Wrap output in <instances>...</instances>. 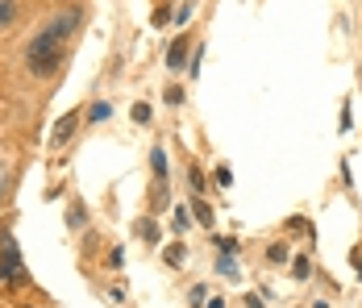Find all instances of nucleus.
Listing matches in <instances>:
<instances>
[{"label":"nucleus","mask_w":362,"mask_h":308,"mask_svg":"<svg viewBox=\"0 0 362 308\" xmlns=\"http://www.w3.org/2000/svg\"><path fill=\"white\" fill-rule=\"evenodd\" d=\"M80 25V8H67L63 17H55L34 42H29V50H25V67L34 71V76H55L59 71V63H63V42H67V34Z\"/></svg>","instance_id":"1"},{"label":"nucleus","mask_w":362,"mask_h":308,"mask_svg":"<svg viewBox=\"0 0 362 308\" xmlns=\"http://www.w3.org/2000/svg\"><path fill=\"white\" fill-rule=\"evenodd\" d=\"M25 279V267H21V250H17V237H0V288H17Z\"/></svg>","instance_id":"2"},{"label":"nucleus","mask_w":362,"mask_h":308,"mask_svg":"<svg viewBox=\"0 0 362 308\" xmlns=\"http://www.w3.org/2000/svg\"><path fill=\"white\" fill-rule=\"evenodd\" d=\"M75 125H80V113H67V117H63V121L55 125V142L63 146V142H67V138L75 134Z\"/></svg>","instance_id":"3"},{"label":"nucleus","mask_w":362,"mask_h":308,"mask_svg":"<svg viewBox=\"0 0 362 308\" xmlns=\"http://www.w3.org/2000/svg\"><path fill=\"white\" fill-rule=\"evenodd\" d=\"M183 59H187V38H175L167 50V67H183Z\"/></svg>","instance_id":"4"},{"label":"nucleus","mask_w":362,"mask_h":308,"mask_svg":"<svg viewBox=\"0 0 362 308\" xmlns=\"http://www.w3.org/2000/svg\"><path fill=\"white\" fill-rule=\"evenodd\" d=\"M17 17V0H0V29Z\"/></svg>","instance_id":"5"},{"label":"nucleus","mask_w":362,"mask_h":308,"mask_svg":"<svg viewBox=\"0 0 362 308\" xmlns=\"http://www.w3.org/2000/svg\"><path fill=\"white\" fill-rule=\"evenodd\" d=\"M150 162H154V171H159V179H167V154H163V146H154V154H150Z\"/></svg>","instance_id":"6"},{"label":"nucleus","mask_w":362,"mask_h":308,"mask_svg":"<svg viewBox=\"0 0 362 308\" xmlns=\"http://www.w3.org/2000/svg\"><path fill=\"white\" fill-rule=\"evenodd\" d=\"M138 233H142L146 241H154V237H159V225H154V221L146 217V221H138Z\"/></svg>","instance_id":"7"},{"label":"nucleus","mask_w":362,"mask_h":308,"mask_svg":"<svg viewBox=\"0 0 362 308\" xmlns=\"http://www.w3.org/2000/svg\"><path fill=\"white\" fill-rule=\"evenodd\" d=\"M196 221H200V225H212V209L200 204V200H196Z\"/></svg>","instance_id":"8"},{"label":"nucleus","mask_w":362,"mask_h":308,"mask_svg":"<svg viewBox=\"0 0 362 308\" xmlns=\"http://www.w3.org/2000/svg\"><path fill=\"white\" fill-rule=\"evenodd\" d=\"M217 271H221V275H229V279H233V275H238V262H233V258H229V254H225V258H221V262H217Z\"/></svg>","instance_id":"9"},{"label":"nucleus","mask_w":362,"mask_h":308,"mask_svg":"<svg viewBox=\"0 0 362 308\" xmlns=\"http://www.w3.org/2000/svg\"><path fill=\"white\" fill-rule=\"evenodd\" d=\"M163 258H167L171 267H180V262H183V246H167V254H163Z\"/></svg>","instance_id":"10"},{"label":"nucleus","mask_w":362,"mask_h":308,"mask_svg":"<svg viewBox=\"0 0 362 308\" xmlns=\"http://www.w3.org/2000/svg\"><path fill=\"white\" fill-rule=\"evenodd\" d=\"M291 271H296V279H308V258H296Z\"/></svg>","instance_id":"11"},{"label":"nucleus","mask_w":362,"mask_h":308,"mask_svg":"<svg viewBox=\"0 0 362 308\" xmlns=\"http://www.w3.org/2000/svg\"><path fill=\"white\" fill-rule=\"evenodd\" d=\"M187 183H191V192H200V188H204V175H200V171L191 167V175H187Z\"/></svg>","instance_id":"12"},{"label":"nucleus","mask_w":362,"mask_h":308,"mask_svg":"<svg viewBox=\"0 0 362 308\" xmlns=\"http://www.w3.org/2000/svg\"><path fill=\"white\" fill-rule=\"evenodd\" d=\"M108 117V104H92V121H104Z\"/></svg>","instance_id":"13"},{"label":"nucleus","mask_w":362,"mask_h":308,"mask_svg":"<svg viewBox=\"0 0 362 308\" xmlns=\"http://www.w3.org/2000/svg\"><path fill=\"white\" fill-rule=\"evenodd\" d=\"M208 308H225V304H221V300H208Z\"/></svg>","instance_id":"14"}]
</instances>
